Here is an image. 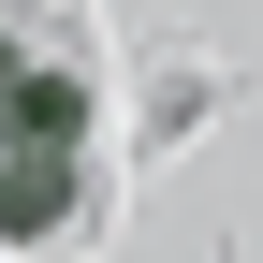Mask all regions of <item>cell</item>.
Wrapping results in <instances>:
<instances>
[{
    "label": "cell",
    "mask_w": 263,
    "mask_h": 263,
    "mask_svg": "<svg viewBox=\"0 0 263 263\" xmlns=\"http://www.w3.org/2000/svg\"><path fill=\"white\" fill-rule=\"evenodd\" d=\"M88 205V73L0 59V249H44Z\"/></svg>",
    "instance_id": "1"
}]
</instances>
